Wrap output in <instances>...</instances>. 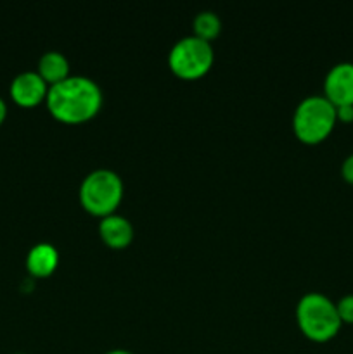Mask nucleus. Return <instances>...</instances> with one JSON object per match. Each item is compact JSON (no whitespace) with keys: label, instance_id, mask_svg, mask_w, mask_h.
<instances>
[{"label":"nucleus","instance_id":"nucleus-1","mask_svg":"<svg viewBox=\"0 0 353 354\" xmlns=\"http://www.w3.org/2000/svg\"><path fill=\"white\" fill-rule=\"evenodd\" d=\"M102 90L96 80L83 75H69L48 86L47 109L55 120L68 124L83 123L96 116L102 107Z\"/></svg>","mask_w":353,"mask_h":354},{"label":"nucleus","instance_id":"nucleus-2","mask_svg":"<svg viewBox=\"0 0 353 354\" xmlns=\"http://www.w3.org/2000/svg\"><path fill=\"white\" fill-rule=\"evenodd\" d=\"M296 322L301 332L315 342L331 341L343 325L334 301L318 290H310L300 297L296 304Z\"/></svg>","mask_w":353,"mask_h":354},{"label":"nucleus","instance_id":"nucleus-3","mask_svg":"<svg viewBox=\"0 0 353 354\" xmlns=\"http://www.w3.org/2000/svg\"><path fill=\"white\" fill-rule=\"evenodd\" d=\"M336 121V106L327 97L308 95L294 109L293 130L305 144H318L331 135Z\"/></svg>","mask_w":353,"mask_h":354},{"label":"nucleus","instance_id":"nucleus-4","mask_svg":"<svg viewBox=\"0 0 353 354\" xmlns=\"http://www.w3.org/2000/svg\"><path fill=\"white\" fill-rule=\"evenodd\" d=\"M123 190V180L114 169L97 168L82 180L80 203L89 213L104 218L120 206Z\"/></svg>","mask_w":353,"mask_h":354},{"label":"nucleus","instance_id":"nucleus-5","mask_svg":"<svg viewBox=\"0 0 353 354\" xmlns=\"http://www.w3.org/2000/svg\"><path fill=\"white\" fill-rule=\"evenodd\" d=\"M215 61V50L211 41L203 40L196 35L180 38L173 44L168 54V66L173 75L183 80H196L206 75Z\"/></svg>","mask_w":353,"mask_h":354},{"label":"nucleus","instance_id":"nucleus-6","mask_svg":"<svg viewBox=\"0 0 353 354\" xmlns=\"http://www.w3.org/2000/svg\"><path fill=\"white\" fill-rule=\"evenodd\" d=\"M324 95L339 106H353V62L343 61L332 66L324 78Z\"/></svg>","mask_w":353,"mask_h":354},{"label":"nucleus","instance_id":"nucleus-7","mask_svg":"<svg viewBox=\"0 0 353 354\" xmlns=\"http://www.w3.org/2000/svg\"><path fill=\"white\" fill-rule=\"evenodd\" d=\"M10 97L23 107H33L47 99L48 83L38 75V71H21L14 76L9 86Z\"/></svg>","mask_w":353,"mask_h":354},{"label":"nucleus","instance_id":"nucleus-8","mask_svg":"<svg viewBox=\"0 0 353 354\" xmlns=\"http://www.w3.org/2000/svg\"><path fill=\"white\" fill-rule=\"evenodd\" d=\"M100 239L113 249H123L134 241V225L127 216L111 213L100 218L99 223Z\"/></svg>","mask_w":353,"mask_h":354},{"label":"nucleus","instance_id":"nucleus-9","mask_svg":"<svg viewBox=\"0 0 353 354\" xmlns=\"http://www.w3.org/2000/svg\"><path fill=\"white\" fill-rule=\"evenodd\" d=\"M59 265V252L48 242H38L28 251L26 268L33 277H48Z\"/></svg>","mask_w":353,"mask_h":354},{"label":"nucleus","instance_id":"nucleus-10","mask_svg":"<svg viewBox=\"0 0 353 354\" xmlns=\"http://www.w3.org/2000/svg\"><path fill=\"white\" fill-rule=\"evenodd\" d=\"M38 75L48 83V86L54 83L62 82L69 76V61L66 55L59 50H47L38 59Z\"/></svg>","mask_w":353,"mask_h":354},{"label":"nucleus","instance_id":"nucleus-11","mask_svg":"<svg viewBox=\"0 0 353 354\" xmlns=\"http://www.w3.org/2000/svg\"><path fill=\"white\" fill-rule=\"evenodd\" d=\"M194 26V35L203 40L211 41L213 38H217L221 31V19L218 17L217 12L213 10H201L196 14L192 21Z\"/></svg>","mask_w":353,"mask_h":354},{"label":"nucleus","instance_id":"nucleus-12","mask_svg":"<svg viewBox=\"0 0 353 354\" xmlns=\"http://www.w3.org/2000/svg\"><path fill=\"white\" fill-rule=\"evenodd\" d=\"M338 315L343 324H353V294H346L336 303Z\"/></svg>","mask_w":353,"mask_h":354},{"label":"nucleus","instance_id":"nucleus-13","mask_svg":"<svg viewBox=\"0 0 353 354\" xmlns=\"http://www.w3.org/2000/svg\"><path fill=\"white\" fill-rule=\"evenodd\" d=\"M341 176L345 182L352 183L353 185V152L345 158V161L341 162Z\"/></svg>","mask_w":353,"mask_h":354},{"label":"nucleus","instance_id":"nucleus-14","mask_svg":"<svg viewBox=\"0 0 353 354\" xmlns=\"http://www.w3.org/2000/svg\"><path fill=\"white\" fill-rule=\"evenodd\" d=\"M336 118L343 123H353V106H339L336 107Z\"/></svg>","mask_w":353,"mask_h":354},{"label":"nucleus","instance_id":"nucleus-15","mask_svg":"<svg viewBox=\"0 0 353 354\" xmlns=\"http://www.w3.org/2000/svg\"><path fill=\"white\" fill-rule=\"evenodd\" d=\"M6 116H7V104H6V100H3L2 97H0V124L3 123Z\"/></svg>","mask_w":353,"mask_h":354},{"label":"nucleus","instance_id":"nucleus-16","mask_svg":"<svg viewBox=\"0 0 353 354\" xmlns=\"http://www.w3.org/2000/svg\"><path fill=\"white\" fill-rule=\"evenodd\" d=\"M104 354H135L132 351H128V349H121V348H116V349H111V351L104 353Z\"/></svg>","mask_w":353,"mask_h":354},{"label":"nucleus","instance_id":"nucleus-17","mask_svg":"<svg viewBox=\"0 0 353 354\" xmlns=\"http://www.w3.org/2000/svg\"><path fill=\"white\" fill-rule=\"evenodd\" d=\"M16 354H26V353H16Z\"/></svg>","mask_w":353,"mask_h":354}]
</instances>
